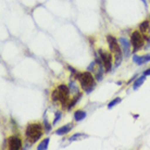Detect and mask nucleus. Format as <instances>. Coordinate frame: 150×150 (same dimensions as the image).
<instances>
[{"instance_id": "nucleus-25", "label": "nucleus", "mask_w": 150, "mask_h": 150, "mask_svg": "<svg viewBox=\"0 0 150 150\" xmlns=\"http://www.w3.org/2000/svg\"><path fill=\"white\" fill-rule=\"evenodd\" d=\"M142 1H143V2H144V4H145V8H146V9H147V8H148V4H147L146 0H142Z\"/></svg>"}, {"instance_id": "nucleus-17", "label": "nucleus", "mask_w": 150, "mask_h": 150, "mask_svg": "<svg viewBox=\"0 0 150 150\" xmlns=\"http://www.w3.org/2000/svg\"><path fill=\"white\" fill-rule=\"evenodd\" d=\"M62 117V112L61 111H57L56 113H54V119H53V125H56L59 121H60V119Z\"/></svg>"}, {"instance_id": "nucleus-11", "label": "nucleus", "mask_w": 150, "mask_h": 150, "mask_svg": "<svg viewBox=\"0 0 150 150\" xmlns=\"http://www.w3.org/2000/svg\"><path fill=\"white\" fill-rule=\"evenodd\" d=\"M146 81V75H142L140 77H138V79H136L135 81H134V84H133V89L136 90V89H138L139 87L142 86L144 84V82Z\"/></svg>"}, {"instance_id": "nucleus-21", "label": "nucleus", "mask_w": 150, "mask_h": 150, "mask_svg": "<svg viewBox=\"0 0 150 150\" xmlns=\"http://www.w3.org/2000/svg\"><path fill=\"white\" fill-rule=\"evenodd\" d=\"M44 127H45L46 133H49V132L51 131V125L48 123V121H47V120L44 121Z\"/></svg>"}, {"instance_id": "nucleus-24", "label": "nucleus", "mask_w": 150, "mask_h": 150, "mask_svg": "<svg viewBox=\"0 0 150 150\" xmlns=\"http://www.w3.org/2000/svg\"><path fill=\"white\" fill-rule=\"evenodd\" d=\"M69 70L72 72V73H74V74H76V71H75V69L74 68H71V67H69Z\"/></svg>"}, {"instance_id": "nucleus-1", "label": "nucleus", "mask_w": 150, "mask_h": 150, "mask_svg": "<svg viewBox=\"0 0 150 150\" xmlns=\"http://www.w3.org/2000/svg\"><path fill=\"white\" fill-rule=\"evenodd\" d=\"M75 79H79V84L86 94H90L93 90L95 89V86H96V81H95V77L91 75L89 71L86 72H82V73H76L75 74Z\"/></svg>"}, {"instance_id": "nucleus-6", "label": "nucleus", "mask_w": 150, "mask_h": 150, "mask_svg": "<svg viewBox=\"0 0 150 150\" xmlns=\"http://www.w3.org/2000/svg\"><path fill=\"white\" fill-rule=\"evenodd\" d=\"M119 42H120V46H121V49H122V53H123L124 58H128V57L131 56V52H133L131 50V40H128L126 37H124V36H121L119 38Z\"/></svg>"}, {"instance_id": "nucleus-7", "label": "nucleus", "mask_w": 150, "mask_h": 150, "mask_svg": "<svg viewBox=\"0 0 150 150\" xmlns=\"http://www.w3.org/2000/svg\"><path fill=\"white\" fill-rule=\"evenodd\" d=\"M107 41H108V45H109L110 51L112 53L122 52L120 42H119V40H116L115 37H113L112 35H108V36H107Z\"/></svg>"}, {"instance_id": "nucleus-3", "label": "nucleus", "mask_w": 150, "mask_h": 150, "mask_svg": "<svg viewBox=\"0 0 150 150\" xmlns=\"http://www.w3.org/2000/svg\"><path fill=\"white\" fill-rule=\"evenodd\" d=\"M131 44L133 46V53L137 52L139 49H142L144 47V45H145V37L139 30H135V32L132 33Z\"/></svg>"}, {"instance_id": "nucleus-12", "label": "nucleus", "mask_w": 150, "mask_h": 150, "mask_svg": "<svg viewBox=\"0 0 150 150\" xmlns=\"http://www.w3.org/2000/svg\"><path fill=\"white\" fill-rule=\"evenodd\" d=\"M49 142H50V138H45L41 143L38 144V147H37V150H46L48 149V146H49Z\"/></svg>"}, {"instance_id": "nucleus-4", "label": "nucleus", "mask_w": 150, "mask_h": 150, "mask_svg": "<svg viewBox=\"0 0 150 150\" xmlns=\"http://www.w3.org/2000/svg\"><path fill=\"white\" fill-rule=\"evenodd\" d=\"M58 90H59V101L61 102V105L62 107H67V105L69 103V99H70V94H71V91H70V88L69 86L67 85H64V84H61L58 86Z\"/></svg>"}, {"instance_id": "nucleus-20", "label": "nucleus", "mask_w": 150, "mask_h": 150, "mask_svg": "<svg viewBox=\"0 0 150 150\" xmlns=\"http://www.w3.org/2000/svg\"><path fill=\"white\" fill-rule=\"evenodd\" d=\"M79 137H86V135H84V134H81V133H77V134H74L73 136H71L69 140L70 142H73V140H76V139H79Z\"/></svg>"}, {"instance_id": "nucleus-22", "label": "nucleus", "mask_w": 150, "mask_h": 150, "mask_svg": "<svg viewBox=\"0 0 150 150\" xmlns=\"http://www.w3.org/2000/svg\"><path fill=\"white\" fill-rule=\"evenodd\" d=\"M96 61H93V62H91V63L89 64V65H88V68H87V71H89V72H91V71H94L95 70V65H96Z\"/></svg>"}, {"instance_id": "nucleus-10", "label": "nucleus", "mask_w": 150, "mask_h": 150, "mask_svg": "<svg viewBox=\"0 0 150 150\" xmlns=\"http://www.w3.org/2000/svg\"><path fill=\"white\" fill-rule=\"evenodd\" d=\"M86 112L85 111H82V110H77V111H75L74 114H73V117H74V121L76 122H81L83 121L85 117H86Z\"/></svg>"}, {"instance_id": "nucleus-9", "label": "nucleus", "mask_w": 150, "mask_h": 150, "mask_svg": "<svg viewBox=\"0 0 150 150\" xmlns=\"http://www.w3.org/2000/svg\"><path fill=\"white\" fill-rule=\"evenodd\" d=\"M73 128V124H68V125H64L62 127H60L59 129H57L56 134L59 136H62V135H65V134H68L69 132H71V129Z\"/></svg>"}, {"instance_id": "nucleus-18", "label": "nucleus", "mask_w": 150, "mask_h": 150, "mask_svg": "<svg viewBox=\"0 0 150 150\" xmlns=\"http://www.w3.org/2000/svg\"><path fill=\"white\" fill-rule=\"evenodd\" d=\"M133 62L136 63L137 65H143V63H142V58L139 56H137V54H134V56H133Z\"/></svg>"}, {"instance_id": "nucleus-16", "label": "nucleus", "mask_w": 150, "mask_h": 150, "mask_svg": "<svg viewBox=\"0 0 150 150\" xmlns=\"http://www.w3.org/2000/svg\"><path fill=\"white\" fill-rule=\"evenodd\" d=\"M121 101H122V99L120 97H116L115 99H113L112 101H110V103H108V109H112L114 105H119Z\"/></svg>"}, {"instance_id": "nucleus-5", "label": "nucleus", "mask_w": 150, "mask_h": 150, "mask_svg": "<svg viewBox=\"0 0 150 150\" xmlns=\"http://www.w3.org/2000/svg\"><path fill=\"white\" fill-rule=\"evenodd\" d=\"M98 53L101 58V61L103 65H105V73H109L112 70V56L111 53L108 52V51H105V50H98Z\"/></svg>"}, {"instance_id": "nucleus-8", "label": "nucleus", "mask_w": 150, "mask_h": 150, "mask_svg": "<svg viewBox=\"0 0 150 150\" xmlns=\"http://www.w3.org/2000/svg\"><path fill=\"white\" fill-rule=\"evenodd\" d=\"M22 139L21 137L18 135L11 136L8 139V146H9V149L11 150H20L22 148Z\"/></svg>"}, {"instance_id": "nucleus-2", "label": "nucleus", "mask_w": 150, "mask_h": 150, "mask_svg": "<svg viewBox=\"0 0 150 150\" xmlns=\"http://www.w3.org/2000/svg\"><path fill=\"white\" fill-rule=\"evenodd\" d=\"M44 131H45V127L40 123H37V122L30 123L26 127L25 135H26V138L30 140V143L34 144L42 136Z\"/></svg>"}, {"instance_id": "nucleus-15", "label": "nucleus", "mask_w": 150, "mask_h": 150, "mask_svg": "<svg viewBox=\"0 0 150 150\" xmlns=\"http://www.w3.org/2000/svg\"><path fill=\"white\" fill-rule=\"evenodd\" d=\"M59 90H58V88L57 89H53L52 93H51V100H52L53 102H58L59 101Z\"/></svg>"}, {"instance_id": "nucleus-13", "label": "nucleus", "mask_w": 150, "mask_h": 150, "mask_svg": "<svg viewBox=\"0 0 150 150\" xmlns=\"http://www.w3.org/2000/svg\"><path fill=\"white\" fill-rule=\"evenodd\" d=\"M69 88H70L71 94H73V95H77L79 93V86H76L75 82H73V81H71V82H70V84H69Z\"/></svg>"}, {"instance_id": "nucleus-26", "label": "nucleus", "mask_w": 150, "mask_h": 150, "mask_svg": "<svg viewBox=\"0 0 150 150\" xmlns=\"http://www.w3.org/2000/svg\"><path fill=\"white\" fill-rule=\"evenodd\" d=\"M149 18H150V15H149Z\"/></svg>"}, {"instance_id": "nucleus-14", "label": "nucleus", "mask_w": 150, "mask_h": 150, "mask_svg": "<svg viewBox=\"0 0 150 150\" xmlns=\"http://www.w3.org/2000/svg\"><path fill=\"white\" fill-rule=\"evenodd\" d=\"M81 98H82V94H81V93H79V94H77V96H76L73 100H71V101H70V103H69V105H68V110H71L73 107H75V105L79 101V99H81Z\"/></svg>"}, {"instance_id": "nucleus-23", "label": "nucleus", "mask_w": 150, "mask_h": 150, "mask_svg": "<svg viewBox=\"0 0 150 150\" xmlns=\"http://www.w3.org/2000/svg\"><path fill=\"white\" fill-rule=\"evenodd\" d=\"M144 75H146V76H149V75H150V68L144 71Z\"/></svg>"}, {"instance_id": "nucleus-19", "label": "nucleus", "mask_w": 150, "mask_h": 150, "mask_svg": "<svg viewBox=\"0 0 150 150\" xmlns=\"http://www.w3.org/2000/svg\"><path fill=\"white\" fill-rule=\"evenodd\" d=\"M140 58H142V63L143 64L148 63V62L150 61V53H146V54L142 56Z\"/></svg>"}]
</instances>
